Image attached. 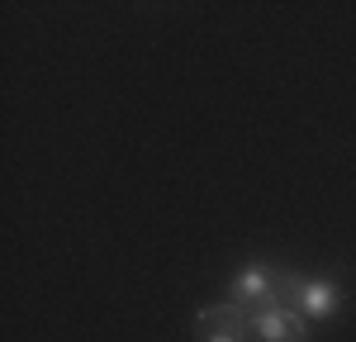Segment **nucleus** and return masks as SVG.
<instances>
[{"label": "nucleus", "mask_w": 356, "mask_h": 342, "mask_svg": "<svg viewBox=\"0 0 356 342\" xmlns=\"http://www.w3.org/2000/svg\"><path fill=\"white\" fill-rule=\"evenodd\" d=\"M195 328H200V342H247L252 338V314L243 304H209V309H200L195 318Z\"/></svg>", "instance_id": "1"}, {"label": "nucleus", "mask_w": 356, "mask_h": 342, "mask_svg": "<svg viewBox=\"0 0 356 342\" xmlns=\"http://www.w3.org/2000/svg\"><path fill=\"white\" fill-rule=\"evenodd\" d=\"M275 290H280V271H271L266 261H247L243 271L233 276V304H243L247 314L271 309Z\"/></svg>", "instance_id": "2"}, {"label": "nucleus", "mask_w": 356, "mask_h": 342, "mask_svg": "<svg viewBox=\"0 0 356 342\" xmlns=\"http://www.w3.org/2000/svg\"><path fill=\"white\" fill-rule=\"evenodd\" d=\"M252 333L261 342H304L309 338V318L290 304H271V309L252 314Z\"/></svg>", "instance_id": "3"}, {"label": "nucleus", "mask_w": 356, "mask_h": 342, "mask_svg": "<svg viewBox=\"0 0 356 342\" xmlns=\"http://www.w3.org/2000/svg\"><path fill=\"white\" fill-rule=\"evenodd\" d=\"M337 304H342V285L332 281V276H304L300 281L295 309L304 318H328V314H337Z\"/></svg>", "instance_id": "4"}]
</instances>
